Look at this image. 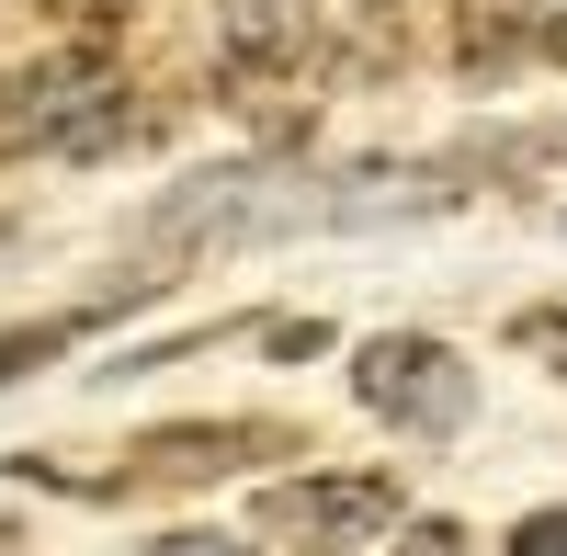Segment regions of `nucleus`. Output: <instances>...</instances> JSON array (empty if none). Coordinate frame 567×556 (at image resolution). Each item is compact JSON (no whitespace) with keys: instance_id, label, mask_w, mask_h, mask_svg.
<instances>
[{"instance_id":"11","label":"nucleus","mask_w":567,"mask_h":556,"mask_svg":"<svg viewBox=\"0 0 567 556\" xmlns=\"http://www.w3.org/2000/svg\"><path fill=\"white\" fill-rule=\"evenodd\" d=\"M363 556H465L454 523H398V545H363Z\"/></svg>"},{"instance_id":"15","label":"nucleus","mask_w":567,"mask_h":556,"mask_svg":"<svg viewBox=\"0 0 567 556\" xmlns=\"http://www.w3.org/2000/svg\"><path fill=\"white\" fill-rule=\"evenodd\" d=\"M523 12H534V45H545V58H567V0H523Z\"/></svg>"},{"instance_id":"9","label":"nucleus","mask_w":567,"mask_h":556,"mask_svg":"<svg viewBox=\"0 0 567 556\" xmlns=\"http://www.w3.org/2000/svg\"><path fill=\"white\" fill-rule=\"evenodd\" d=\"M477 159H488V171H567V114H556V125H511V136H488Z\"/></svg>"},{"instance_id":"12","label":"nucleus","mask_w":567,"mask_h":556,"mask_svg":"<svg viewBox=\"0 0 567 556\" xmlns=\"http://www.w3.org/2000/svg\"><path fill=\"white\" fill-rule=\"evenodd\" d=\"M499 556H567V512H523Z\"/></svg>"},{"instance_id":"3","label":"nucleus","mask_w":567,"mask_h":556,"mask_svg":"<svg viewBox=\"0 0 567 556\" xmlns=\"http://www.w3.org/2000/svg\"><path fill=\"white\" fill-rule=\"evenodd\" d=\"M352 398H363L386 432H409V443H454L465 421H477V375H465V352H443L432 330L363 341V352H352Z\"/></svg>"},{"instance_id":"14","label":"nucleus","mask_w":567,"mask_h":556,"mask_svg":"<svg viewBox=\"0 0 567 556\" xmlns=\"http://www.w3.org/2000/svg\"><path fill=\"white\" fill-rule=\"evenodd\" d=\"M45 12H58V23H80V34H91V23H125L136 0H45Z\"/></svg>"},{"instance_id":"4","label":"nucleus","mask_w":567,"mask_h":556,"mask_svg":"<svg viewBox=\"0 0 567 556\" xmlns=\"http://www.w3.org/2000/svg\"><path fill=\"white\" fill-rule=\"evenodd\" d=\"M261 534L307 545V556H363V545L398 534V477H374V466H352V477H284V488H261Z\"/></svg>"},{"instance_id":"8","label":"nucleus","mask_w":567,"mask_h":556,"mask_svg":"<svg viewBox=\"0 0 567 556\" xmlns=\"http://www.w3.org/2000/svg\"><path fill=\"white\" fill-rule=\"evenodd\" d=\"M91 318H114V296H103V307H69V318H23V330H0V387L34 375V363H58V352L91 330Z\"/></svg>"},{"instance_id":"6","label":"nucleus","mask_w":567,"mask_h":556,"mask_svg":"<svg viewBox=\"0 0 567 556\" xmlns=\"http://www.w3.org/2000/svg\"><path fill=\"white\" fill-rule=\"evenodd\" d=\"M454 205V171L432 159H363L329 182V227H398V216H443Z\"/></svg>"},{"instance_id":"5","label":"nucleus","mask_w":567,"mask_h":556,"mask_svg":"<svg viewBox=\"0 0 567 556\" xmlns=\"http://www.w3.org/2000/svg\"><path fill=\"white\" fill-rule=\"evenodd\" d=\"M261 454H296V432H284V421H171V432L136 443L125 477L194 488V477H239V466H261Z\"/></svg>"},{"instance_id":"13","label":"nucleus","mask_w":567,"mask_h":556,"mask_svg":"<svg viewBox=\"0 0 567 556\" xmlns=\"http://www.w3.org/2000/svg\"><path fill=\"white\" fill-rule=\"evenodd\" d=\"M272 352H284V363H307V352H329V318H272Z\"/></svg>"},{"instance_id":"16","label":"nucleus","mask_w":567,"mask_h":556,"mask_svg":"<svg viewBox=\"0 0 567 556\" xmlns=\"http://www.w3.org/2000/svg\"><path fill=\"white\" fill-rule=\"evenodd\" d=\"M148 556H250V545H227V534H159Z\"/></svg>"},{"instance_id":"2","label":"nucleus","mask_w":567,"mask_h":556,"mask_svg":"<svg viewBox=\"0 0 567 556\" xmlns=\"http://www.w3.org/2000/svg\"><path fill=\"white\" fill-rule=\"evenodd\" d=\"M114 136H136V114H125V80H114L103 45H58V58L0 80V159H23V148L91 159V148H114Z\"/></svg>"},{"instance_id":"1","label":"nucleus","mask_w":567,"mask_h":556,"mask_svg":"<svg viewBox=\"0 0 567 556\" xmlns=\"http://www.w3.org/2000/svg\"><path fill=\"white\" fill-rule=\"evenodd\" d=\"M329 227V194L307 171H272V159H239V171H205L182 182V194H159L148 216H136V250L148 261H194V250H250V239H296V227Z\"/></svg>"},{"instance_id":"10","label":"nucleus","mask_w":567,"mask_h":556,"mask_svg":"<svg viewBox=\"0 0 567 556\" xmlns=\"http://www.w3.org/2000/svg\"><path fill=\"white\" fill-rule=\"evenodd\" d=\"M511 341L545 352V363H567V307H523V318H511Z\"/></svg>"},{"instance_id":"7","label":"nucleus","mask_w":567,"mask_h":556,"mask_svg":"<svg viewBox=\"0 0 567 556\" xmlns=\"http://www.w3.org/2000/svg\"><path fill=\"white\" fill-rule=\"evenodd\" d=\"M205 45H216L227 80H272V69H296L307 12L296 0H205Z\"/></svg>"}]
</instances>
